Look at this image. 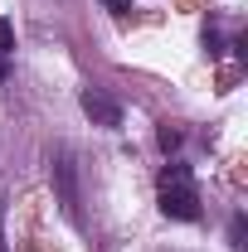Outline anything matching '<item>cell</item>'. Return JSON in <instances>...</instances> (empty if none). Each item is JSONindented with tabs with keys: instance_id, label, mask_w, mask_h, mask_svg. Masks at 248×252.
I'll list each match as a JSON object with an SVG mask.
<instances>
[{
	"instance_id": "52a82bcc",
	"label": "cell",
	"mask_w": 248,
	"mask_h": 252,
	"mask_svg": "<svg viewBox=\"0 0 248 252\" xmlns=\"http://www.w3.org/2000/svg\"><path fill=\"white\" fill-rule=\"evenodd\" d=\"M102 5H107L112 15H126V10H131V0H102Z\"/></svg>"
},
{
	"instance_id": "ba28073f",
	"label": "cell",
	"mask_w": 248,
	"mask_h": 252,
	"mask_svg": "<svg viewBox=\"0 0 248 252\" xmlns=\"http://www.w3.org/2000/svg\"><path fill=\"white\" fill-rule=\"evenodd\" d=\"M5 78H10V59L0 54V83H5Z\"/></svg>"
},
{
	"instance_id": "6da1fadb",
	"label": "cell",
	"mask_w": 248,
	"mask_h": 252,
	"mask_svg": "<svg viewBox=\"0 0 248 252\" xmlns=\"http://www.w3.org/2000/svg\"><path fill=\"white\" fill-rule=\"evenodd\" d=\"M161 214L175 223H195L200 219V194H195V180L185 185H161Z\"/></svg>"
},
{
	"instance_id": "8992f818",
	"label": "cell",
	"mask_w": 248,
	"mask_h": 252,
	"mask_svg": "<svg viewBox=\"0 0 248 252\" xmlns=\"http://www.w3.org/2000/svg\"><path fill=\"white\" fill-rule=\"evenodd\" d=\"M10 49H15V25H10V20L0 15V54L10 59Z\"/></svg>"
},
{
	"instance_id": "5b68a950",
	"label": "cell",
	"mask_w": 248,
	"mask_h": 252,
	"mask_svg": "<svg viewBox=\"0 0 248 252\" xmlns=\"http://www.w3.org/2000/svg\"><path fill=\"white\" fill-rule=\"evenodd\" d=\"M185 180H190V170H185V165H165L156 185H185Z\"/></svg>"
},
{
	"instance_id": "3957f363",
	"label": "cell",
	"mask_w": 248,
	"mask_h": 252,
	"mask_svg": "<svg viewBox=\"0 0 248 252\" xmlns=\"http://www.w3.org/2000/svg\"><path fill=\"white\" fill-rule=\"evenodd\" d=\"M83 112H88L97 126H122V107L107 93H93V88H88V93H83Z\"/></svg>"
},
{
	"instance_id": "9c48e42d",
	"label": "cell",
	"mask_w": 248,
	"mask_h": 252,
	"mask_svg": "<svg viewBox=\"0 0 248 252\" xmlns=\"http://www.w3.org/2000/svg\"><path fill=\"white\" fill-rule=\"evenodd\" d=\"M0 219H5V204H0Z\"/></svg>"
},
{
	"instance_id": "7a4b0ae2",
	"label": "cell",
	"mask_w": 248,
	"mask_h": 252,
	"mask_svg": "<svg viewBox=\"0 0 248 252\" xmlns=\"http://www.w3.org/2000/svg\"><path fill=\"white\" fill-rule=\"evenodd\" d=\"M54 180H59V204L68 219H78V185H73V160H68V151H59L54 156Z\"/></svg>"
},
{
	"instance_id": "277c9868",
	"label": "cell",
	"mask_w": 248,
	"mask_h": 252,
	"mask_svg": "<svg viewBox=\"0 0 248 252\" xmlns=\"http://www.w3.org/2000/svg\"><path fill=\"white\" fill-rule=\"evenodd\" d=\"M156 141H161V151H165V156H175V151H180V141H185V136H180V126H161V131H156Z\"/></svg>"
}]
</instances>
